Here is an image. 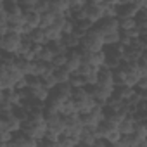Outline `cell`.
<instances>
[{
	"instance_id": "cell-19",
	"label": "cell",
	"mask_w": 147,
	"mask_h": 147,
	"mask_svg": "<svg viewBox=\"0 0 147 147\" xmlns=\"http://www.w3.org/2000/svg\"><path fill=\"white\" fill-rule=\"evenodd\" d=\"M43 33H45V42H47V45H49V43H54V42H61V40H62L61 31H57L55 28H47V30H43Z\"/></svg>"
},
{
	"instance_id": "cell-3",
	"label": "cell",
	"mask_w": 147,
	"mask_h": 147,
	"mask_svg": "<svg viewBox=\"0 0 147 147\" xmlns=\"http://www.w3.org/2000/svg\"><path fill=\"white\" fill-rule=\"evenodd\" d=\"M102 5H104L102 0H92V2H87V5H85V9H87V21H90L94 26H97L104 19Z\"/></svg>"
},
{
	"instance_id": "cell-21",
	"label": "cell",
	"mask_w": 147,
	"mask_h": 147,
	"mask_svg": "<svg viewBox=\"0 0 147 147\" xmlns=\"http://www.w3.org/2000/svg\"><path fill=\"white\" fill-rule=\"evenodd\" d=\"M7 147H28V137L19 131V133L14 135V138L11 140V144H7Z\"/></svg>"
},
{
	"instance_id": "cell-48",
	"label": "cell",
	"mask_w": 147,
	"mask_h": 147,
	"mask_svg": "<svg viewBox=\"0 0 147 147\" xmlns=\"http://www.w3.org/2000/svg\"><path fill=\"white\" fill-rule=\"evenodd\" d=\"M90 147H97V145H95V144H94V145H90Z\"/></svg>"
},
{
	"instance_id": "cell-44",
	"label": "cell",
	"mask_w": 147,
	"mask_h": 147,
	"mask_svg": "<svg viewBox=\"0 0 147 147\" xmlns=\"http://www.w3.org/2000/svg\"><path fill=\"white\" fill-rule=\"evenodd\" d=\"M5 131V119L4 118H0V133Z\"/></svg>"
},
{
	"instance_id": "cell-24",
	"label": "cell",
	"mask_w": 147,
	"mask_h": 147,
	"mask_svg": "<svg viewBox=\"0 0 147 147\" xmlns=\"http://www.w3.org/2000/svg\"><path fill=\"white\" fill-rule=\"evenodd\" d=\"M54 19H55V16L54 14H50V12H45V14H42L40 16V30H47V28H52L54 26Z\"/></svg>"
},
{
	"instance_id": "cell-12",
	"label": "cell",
	"mask_w": 147,
	"mask_h": 147,
	"mask_svg": "<svg viewBox=\"0 0 147 147\" xmlns=\"http://www.w3.org/2000/svg\"><path fill=\"white\" fill-rule=\"evenodd\" d=\"M133 95H135V88H130V87H125V85L114 87V94H113V97H116V99H119V100H123V102L130 100Z\"/></svg>"
},
{
	"instance_id": "cell-23",
	"label": "cell",
	"mask_w": 147,
	"mask_h": 147,
	"mask_svg": "<svg viewBox=\"0 0 147 147\" xmlns=\"http://www.w3.org/2000/svg\"><path fill=\"white\" fill-rule=\"evenodd\" d=\"M54 76H55V82H57V85H62V83H69V80H71V75L64 69V67H61V69H55L54 71Z\"/></svg>"
},
{
	"instance_id": "cell-27",
	"label": "cell",
	"mask_w": 147,
	"mask_h": 147,
	"mask_svg": "<svg viewBox=\"0 0 147 147\" xmlns=\"http://www.w3.org/2000/svg\"><path fill=\"white\" fill-rule=\"evenodd\" d=\"M57 144H59V147H75L76 144H80V140L73 138V137H67V135H61Z\"/></svg>"
},
{
	"instance_id": "cell-38",
	"label": "cell",
	"mask_w": 147,
	"mask_h": 147,
	"mask_svg": "<svg viewBox=\"0 0 147 147\" xmlns=\"http://www.w3.org/2000/svg\"><path fill=\"white\" fill-rule=\"evenodd\" d=\"M94 69H95V67H92V66H88V64L82 62V66L78 67V73H76V75H80V76H83V78H85L87 75H90V73H92ZM97 69H99V67H97Z\"/></svg>"
},
{
	"instance_id": "cell-18",
	"label": "cell",
	"mask_w": 147,
	"mask_h": 147,
	"mask_svg": "<svg viewBox=\"0 0 147 147\" xmlns=\"http://www.w3.org/2000/svg\"><path fill=\"white\" fill-rule=\"evenodd\" d=\"M28 38H30V42H31L33 45H42V47L47 45V42H45V33H43V30H40V28L33 30Z\"/></svg>"
},
{
	"instance_id": "cell-35",
	"label": "cell",
	"mask_w": 147,
	"mask_h": 147,
	"mask_svg": "<svg viewBox=\"0 0 147 147\" xmlns=\"http://www.w3.org/2000/svg\"><path fill=\"white\" fill-rule=\"evenodd\" d=\"M36 4H38V0H24V2H19V7L23 12L24 11H35Z\"/></svg>"
},
{
	"instance_id": "cell-46",
	"label": "cell",
	"mask_w": 147,
	"mask_h": 147,
	"mask_svg": "<svg viewBox=\"0 0 147 147\" xmlns=\"http://www.w3.org/2000/svg\"><path fill=\"white\" fill-rule=\"evenodd\" d=\"M5 100V92H0V104Z\"/></svg>"
},
{
	"instance_id": "cell-37",
	"label": "cell",
	"mask_w": 147,
	"mask_h": 147,
	"mask_svg": "<svg viewBox=\"0 0 147 147\" xmlns=\"http://www.w3.org/2000/svg\"><path fill=\"white\" fill-rule=\"evenodd\" d=\"M85 5H87L85 0H73V2H69V11H71V12H76V11L83 9Z\"/></svg>"
},
{
	"instance_id": "cell-47",
	"label": "cell",
	"mask_w": 147,
	"mask_h": 147,
	"mask_svg": "<svg viewBox=\"0 0 147 147\" xmlns=\"http://www.w3.org/2000/svg\"><path fill=\"white\" fill-rule=\"evenodd\" d=\"M75 147H85V145H83V144H76Z\"/></svg>"
},
{
	"instance_id": "cell-25",
	"label": "cell",
	"mask_w": 147,
	"mask_h": 147,
	"mask_svg": "<svg viewBox=\"0 0 147 147\" xmlns=\"http://www.w3.org/2000/svg\"><path fill=\"white\" fill-rule=\"evenodd\" d=\"M76 113V107H75V104H73V100L69 99V100H66L64 104H62V107L59 109V114L62 116V118H66V116H71V114H75Z\"/></svg>"
},
{
	"instance_id": "cell-5",
	"label": "cell",
	"mask_w": 147,
	"mask_h": 147,
	"mask_svg": "<svg viewBox=\"0 0 147 147\" xmlns=\"http://www.w3.org/2000/svg\"><path fill=\"white\" fill-rule=\"evenodd\" d=\"M95 30H97L102 36L111 35V33H118V31H119V28H118V18H104V19L95 26Z\"/></svg>"
},
{
	"instance_id": "cell-43",
	"label": "cell",
	"mask_w": 147,
	"mask_h": 147,
	"mask_svg": "<svg viewBox=\"0 0 147 147\" xmlns=\"http://www.w3.org/2000/svg\"><path fill=\"white\" fill-rule=\"evenodd\" d=\"M28 147H38V140H35V138H30V137H28Z\"/></svg>"
},
{
	"instance_id": "cell-32",
	"label": "cell",
	"mask_w": 147,
	"mask_h": 147,
	"mask_svg": "<svg viewBox=\"0 0 147 147\" xmlns=\"http://www.w3.org/2000/svg\"><path fill=\"white\" fill-rule=\"evenodd\" d=\"M52 59H54V52L45 45L43 50H42V54H40V57H38V61H42V62H45V64H50Z\"/></svg>"
},
{
	"instance_id": "cell-8",
	"label": "cell",
	"mask_w": 147,
	"mask_h": 147,
	"mask_svg": "<svg viewBox=\"0 0 147 147\" xmlns=\"http://www.w3.org/2000/svg\"><path fill=\"white\" fill-rule=\"evenodd\" d=\"M97 85L106 87V88H114V78H113V71L111 69L100 67V71H99V83Z\"/></svg>"
},
{
	"instance_id": "cell-31",
	"label": "cell",
	"mask_w": 147,
	"mask_h": 147,
	"mask_svg": "<svg viewBox=\"0 0 147 147\" xmlns=\"http://www.w3.org/2000/svg\"><path fill=\"white\" fill-rule=\"evenodd\" d=\"M99 71H100V69L95 67V69L90 73V75L85 76V85H87V87H95V85L99 83Z\"/></svg>"
},
{
	"instance_id": "cell-6",
	"label": "cell",
	"mask_w": 147,
	"mask_h": 147,
	"mask_svg": "<svg viewBox=\"0 0 147 147\" xmlns=\"http://www.w3.org/2000/svg\"><path fill=\"white\" fill-rule=\"evenodd\" d=\"M140 12V9L137 7L135 2H125L119 9H118V18H128V19H135L137 14Z\"/></svg>"
},
{
	"instance_id": "cell-45",
	"label": "cell",
	"mask_w": 147,
	"mask_h": 147,
	"mask_svg": "<svg viewBox=\"0 0 147 147\" xmlns=\"http://www.w3.org/2000/svg\"><path fill=\"white\" fill-rule=\"evenodd\" d=\"M5 11V2L4 0H0V12H4Z\"/></svg>"
},
{
	"instance_id": "cell-10",
	"label": "cell",
	"mask_w": 147,
	"mask_h": 147,
	"mask_svg": "<svg viewBox=\"0 0 147 147\" xmlns=\"http://www.w3.org/2000/svg\"><path fill=\"white\" fill-rule=\"evenodd\" d=\"M47 71H49V64H45L42 61H33L30 64V76H33V78H42Z\"/></svg>"
},
{
	"instance_id": "cell-39",
	"label": "cell",
	"mask_w": 147,
	"mask_h": 147,
	"mask_svg": "<svg viewBox=\"0 0 147 147\" xmlns=\"http://www.w3.org/2000/svg\"><path fill=\"white\" fill-rule=\"evenodd\" d=\"M14 138V135L11 133V131H2V133H0V144H2V145H7V144H11V140Z\"/></svg>"
},
{
	"instance_id": "cell-15",
	"label": "cell",
	"mask_w": 147,
	"mask_h": 147,
	"mask_svg": "<svg viewBox=\"0 0 147 147\" xmlns=\"http://www.w3.org/2000/svg\"><path fill=\"white\" fill-rule=\"evenodd\" d=\"M23 16H24V23L31 30H36L40 26V14L38 12H35V11H24Z\"/></svg>"
},
{
	"instance_id": "cell-41",
	"label": "cell",
	"mask_w": 147,
	"mask_h": 147,
	"mask_svg": "<svg viewBox=\"0 0 147 147\" xmlns=\"http://www.w3.org/2000/svg\"><path fill=\"white\" fill-rule=\"evenodd\" d=\"M38 147H59V144L57 142H52V140H40L38 142Z\"/></svg>"
},
{
	"instance_id": "cell-40",
	"label": "cell",
	"mask_w": 147,
	"mask_h": 147,
	"mask_svg": "<svg viewBox=\"0 0 147 147\" xmlns=\"http://www.w3.org/2000/svg\"><path fill=\"white\" fill-rule=\"evenodd\" d=\"M114 147H131V142H130V135H126V137H119V140L114 144Z\"/></svg>"
},
{
	"instance_id": "cell-28",
	"label": "cell",
	"mask_w": 147,
	"mask_h": 147,
	"mask_svg": "<svg viewBox=\"0 0 147 147\" xmlns=\"http://www.w3.org/2000/svg\"><path fill=\"white\" fill-rule=\"evenodd\" d=\"M69 85H71L73 90H76V88H87V85H85V78L80 76V75H71Z\"/></svg>"
},
{
	"instance_id": "cell-22",
	"label": "cell",
	"mask_w": 147,
	"mask_h": 147,
	"mask_svg": "<svg viewBox=\"0 0 147 147\" xmlns=\"http://www.w3.org/2000/svg\"><path fill=\"white\" fill-rule=\"evenodd\" d=\"M30 61H24V59H21V57H16V69L21 73L23 76H30Z\"/></svg>"
},
{
	"instance_id": "cell-4",
	"label": "cell",
	"mask_w": 147,
	"mask_h": 147,
	"mask_svg": "<svg viewBox=\"0 0 147 147\" xmlns=\"http://www.w3.org/2000/svg\"><path fill=\"white\" fill-rule=\"evenodd\" d=\"M80 66H82V55H80V50H69V52H67V57H66L64 69L69 73V75H76Z\"/></svg>"
},
{
	"instance_id": "cell-30",
	"label": "cell",
	"mask_w": 147,
	"mask_h": 147,
	"mask_svg": "<svg viewBox=\"0 0 147 147\" xmlns=\"http://www.w3.org/2000/svg\"><path fill=\"white\" fill-rule=\"evenodd\" d=\"M119 36H121V33H119V31H118V33H111V35L102 36V38H104V47H113V45H118V43H119Z\"/></svg>"
},
{
	"instance_id": "cell-34",
	"label": "cell",
	"mask_w": 147,
	"mask_h": 147,
	"mask_svg": "<svg viewBox=\"0 0 147 147\" xmlns=\"http://www.w3.org/2000/svg\"><path fill=\"white\" fill-rule=\"evenodd\" d=\"M66 57H67V54H66V55H62V54H61V55H54V59H52L50 64H52L55 69H61V67H64V64H66Z\"/></svg>"
},
{
	"instance_id": "cell-11",
	"label": "cell",
	"mask_w": 147,
	"mask_h": 147,
	"mask_svg": "<svg viewBox=\"0 0 147 147\" xmlns=\"http://www.w3.org/2000/svg\"><path fill=\"white\" fill-rule=\"evenodd\" d=\"M28 95L31 100H36V102H47V99L50 97V92L45 90L43 87H38V88H28Z\"/></svg>"
},
{
	"instance_id": "cell-16",
	"label": "cell",
	"mask_w": 147,
	"mask_h": 147,
	"mask_svg": "<svg viewBox=\"0 0 147 147\" xmlns=\"http://www.w3.org/2000/svg\"><path fill=\"white\" fill-rule=\"evenodd\" d=\"M21 126H23V123L12 114V116H9V118H5V130L7 131H11L12 135H16V133H19L21 131Z\"/></svg>"
},
{
	"instance_id": "cell-29",
	"label": "cell",
	"mask_w": 147,
	"mask_h": 147,
	"mask_svg": "<svg viewBox=\"0 0 147 147\" xmlns=\"http://www.w3.org/2000/svg\"><path fill=\"white\" fill-rule=\"evenodd\" d=\"M5 12L7 16H16V14H23L19 2H5Z\"/></svg>"
},
{
	"instance_id": "cell-13",
	"label": "cell",
	"mask_w": 147,
	"mask_h": 147,
	"mask_svg": "<svg viewBox=\"0 0 147 147\" xmlns=\"http://www.w3.org/2000/svg\"><path fill=\"white\" fill-rule=\"evenodd\" d=\"M62 43H64V47L67 49V50H78V47H80V42H82V38L73 31L71 35H64L62 36V40H61Z\"/></svg>"
},
{
	"instance_id": "cell-17",
	"label": "cell",
	"mask_w": 147,
	"mask_h": 147,
	"mask_svg": "<svg viewBox=\"0 0 147 147\" xmlns=\"http://www.w3.org/2000/svg\"><path fill=\"white\" fill-rule=\"evenodd\" d=\"M95 140H97V137H95L94 130L83 128V131H82V135H80V144H83L85 147H90V145L95 144Z\"/></svg>"
},
{
	"instance_id": "cell-20",
	"label": "cell",
	"mask_w": 147,
	"mask_h": 147,
	"mask_svg": "<svg viewBox=\"0 0 147 147\" xmlns=\"http://www.w3.org/2000/svg\"><path fill=\"white\" fill-rule=\"evenodd\" d=\"M135 19H128V18H118V28H119V33H125V31H130V30H135Z\"/></svg>"
},
{
	"instance_id": "cell-2",
	"label": "cell",
	"mask_w": 147,
	"mask_h": 147,
	"mask_svg": "<svg viewBox=\"0 0 147 147\" xmlns=\"http://www.w3.org/2000/svg\"><path fill=\"white\" fill-rule=\"evenodd\" d=\"M23 43V36L18 35V33H7L2 42H0V52H5V54H11V55H18L19 52V47Z\"/></svg>"
},
{
	"instance_id": "cell-36",
	"label": "cell",
	"mask_w": 147,
	"mask_h": 147,
	"mask_svg": "<svg viewBox=\"0 0 147 147\" xmlns=\"http://www.w3.org/2000/svg\"><path fill=\"white\" fill-rule=\"evenodd\" d=\"M130 47H133V49H137V50H140V52H144V54H145V50H147V43H145L144 38H137V40H133Z\"/></svg>"
},
{
	"instance_id": "cell-9",
	"label": "cell",
	"mask_w": 147,
	"mask_h": 147,
	"mask_svg": "<svg viewBox=\"0 0 147 147\" xmlns=\"http://www.w3.org/2000/svg\"><path fill=\"white\" fill-rule=\"evenodd\" d=\"M69 11V2L67 0H55V2H50L49 12L54 16H64Z\"/></svg>"
},
{
	"instance_id": "cell-26",
	"label": "cell",
	"mask_w": 147,
	"mask_h": 147,
	"mask_svg": "<svg viewBox=\"0 0 147 147\" xmlns=\"http://www.w3.org/2000/svg\"><path fill=\"white\" fill-rule=\"evenodd\" d=\"M55 94L61 95L62 99H71V95H73V88H71L69 83H62V85H57V87H55Z\"/></svg>"
},
{
	"instance_id": "cell-14",
	"label": "cell",
	"mask_w": 147,
	"mask_h": 147,
	"mask_svg": "<svg viewBox=\"0 0 147 147\" xmlns=\"http://www.w3.org/2000/svg\"><path fill=\"white\" fill-rule=\"evenodd\" d=\"M142 55H144V52H140L133 47H128V49H125V52L121 55V62H137Z\"/></svg>"
},
{
	"instance_id": "cell-33",
	"label": "cell",
	"mask_w": 147,
	"mask_h": 147,
	"mask_svg": "<svg viewBox=\"0 0 147 147\" xmlns=\"http://www.w3.org/2000/svg\"><path fill=\"white\" fill-rule=\"evenodd\" d=\"M131 135H137L138 138H147V125L145 123H137Z\"/></svg>"
},
{
	"instance_id": "cell-7",
	"label": "cell",
	"mask_w": 147,
	"mask_h": 147,
	"mask_svg": "<svg viewBox=\"0 0 147 147\" xmlns=\"http://www.w3.org/2000/svg\"><path fill=\"white\" fill-rule=\"evenodd\" d=\"M135 125H137V121L133 119V116L131 114H128V116H125V119L118 125V131H119V135H123V137H126V135H131L133 133V128H135Z\"/></svg>"
},
{
	"instance_id": "cell-1",
	"label": "cell",
	"mask_w": 147,
	"mask_h": 147,
	"mask_svg": "<svg viewBox=\"0 0 147 147\" xmlns=\"http://www.w3.org/2000/svg\"><path fill=\"white\" fill-rule=\"evenodd\" d=\"M80 47H82V50H87V52H92V54L102 52V50H104V38H102V35H100L95 28H92V30L82 38Z\"/></svg>"
},
{
	"instance_id": "cell-42",
	"label": "cell",
	"mask_w": 147,
	"mask_h": 147,
	"mask_svg": "<svg viewBox=\"0 0 147 147\" xmlns=\"http://www.w3.org/2000/svg\"><path fill=\"white\" fill-rule=\"evenodd\" d=\"M7 33H9V24H7V23H4V21H0V36L4 38Z\"/></svg>"
},
{
	"instance_id": "cell-49",
	"label": "cell",
	"mask_w": 147,
	"mask_h": 147,
	"mask_svg": "<svg viewBox=\"0 0 147 147\" xmlns=\"http://www.w3.org/2000/svg\"><path fill=\"white\" fill-rule=\"evenodd\" d=\"M0 147H5V145H2V144H0Z\"/></svg>"
}]
</instances>
